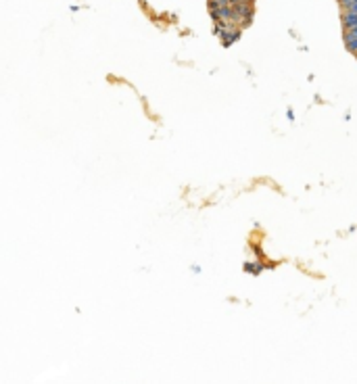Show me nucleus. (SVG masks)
Returning a JSON list of instances; mask_svg holds the SVG:
<instances>
[{
  "label": "nucleus",
  "mask_w": 357,
  "mask_h": 384,
  "mask_svg": "<svg viewBox=\"0 0 357 384\" xmlns=\"http://www.w3.org/2000/svg\"><path fill=\"white\" fill-rule=\"evenodd\" d=\"M355 56H357V54H355Z\"/></svg>",
  "instance_id": "nucleus-1"
}]
</instances>
